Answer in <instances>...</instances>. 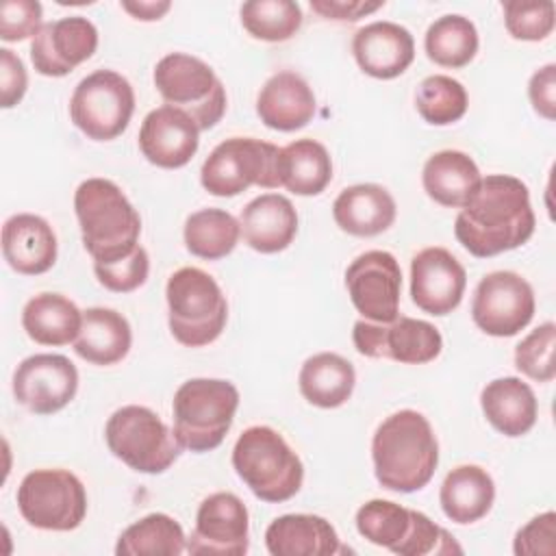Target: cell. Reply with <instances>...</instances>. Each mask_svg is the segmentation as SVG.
I'll return each mask as SVG.
<instances>
[{"mask_svg":"<svg viewBox=\"0 0 556 556\" xmlns=\"http://www.w3.org/2000/svg\"><path fill=\"white\" fill-rule=\"evenodd\" d=\"M534 211L526 182L508 174L480 180L454 222L458 243L478 258L523 245L534 232Z\"/></svg>","mask_w":556,"mask_h":556,"instance_id":"cell-1","label":"cell"},{"mask_svg":"<svg viewBox=\"0 0 556 556\" xmlns=\"http://www.w3.org/2000/svg\"><path fill=\"white\" fill-rule=\"evenodd\" d=\"M371 460L376 480L395 493L424 489L439 465V443L430 421L404 408L389 415L374 432Z\"/></svg>","mask_w":556,"mask_h":556,"instance_id":"cell-2","label":"cell"},{"mask_svg":"<svg viewBox=\"0 0 556 556\" xmlns=\"http://www.w3.org/2000/svg\"><path fill=\"white\" fill-rule=\"evenodd\" d=\"M74 211L93 263L124 258L139 245L141 217L113 180H83L74 193Z\"/></svg>","mask_w":556,"mask_h":556,"instance_id":"cell-3","label":"cell"},{"mask_svg":"<svg viewBox=\"0 0 556 556\" xmlns=\"http://www.w3.org/2000/svg\"><path fill=\"white\" fill-rule=\"evenodd\" d=\"M232 467L263 502L291 500L304 482V465L285 437L269 426L245 428L232 447Z\"/></svg>","mask_w":556,"mask_h":556,"instance_id":"cell-4","label":"cell"},{"mask_svg":"<svg viewBox=\"0 0 556 556\" xmlns=\"http://www.w3.org/2000/svg\"><path fill=\"white\" fill-rule=\"evenodd\" d=\"M239 408V391L219 378H191L172 400L174 434L185 450L195 454L222 445Z\"/></svg>","mask_w":556,"mask_h":556,"instance_id":"cell-5","label":"cell"},{"mask_svg":"<svg viewBox=\"0 0 556 556\" xmlns=\"http://www.w3.org/2000/svg\"><path fill=\"white\" fill-rule=\"evenodd\" d=\"M167 321L174 339L187 348L213 343L228 319V302L211 274L180 267L167 278Z\"/></svg>","mask_w":556,"mask_h":556,"instance_id":"cell-6","label":"cell"},{"mask_svg":"<svg viewBox=\"0 0 556 556\" xmlns=\"http://www.w3.org/2000/svg\"><path fill=\"white\" fill-rule=\"evenodd\" d=\"M356 530L374 545L397 556L460 554L454 536L428 515L404 508L391 500H369L356 510Z\"/></svg>","mask_w":556,"mask_h":556,"instance_id":"cell-7","label":"cell"},{"mask_svg":"<svg viewBox=\"0 0 556 556\" xmlns=\"http://www.w3.org/2000/svg\"><path fill=\"white\" fill-rule=\"evenodd\" d=\"M104 439L111 454L139 473H163L182 450L174 430L139 404L117 408L104 426Z\"/></svg>","mask_w":556,"mask_h":556,"instance_id":"cell-8","label":"cell"},{"mask_svg":"<svg viewBox=\"0 0 556 556\" xmlns=\"http://www.w3.org/2000/svg\"><path fill=\"white\" fill-rule=\"evenodd\" d=\"M154 87L169 106L185 111L200 130L213 128L226 113L222 80L208 63L187 52H169L156 63Z\"/></svg>","mask_w":556,"mask_h":556,"instance_id":"cell-9","label":"cell"},{"mask_svg":"<svg viewBox=\"0 0 556 556\" xmlns=\"http://www.w3.org/2000/svg\"><path fill=\"white\" fill-rule=\"evenodd\" d=\"M280 148L254 137H230L213 148L200 169L202 187L217 198H232L256 185L263 189L280 187Z\"/></svg>","mask_w":556,"mask_h":556,"instance_id":"cell-10","label":"cell"},{"mask_svg":"<svg viewBox=\"0 0 556 556\" xmlns=\"http://www.w3.org/2000/svg\"><path fill=\"white\" fill-rule=\"evenodd\" d=\"M15 500L22 517L39 530L70 532L87 515V491L78 476L67 469L28 471Z\"/></svg>","mask_w":556,"mask_h":556,"instance_id":"cell-11","label":"cell"},{"mask_svg":"<svg viewBox=\"0 0 556 556\" xmlns=\"http://www.w3.org/2000/svg\"><path fill=\"white\" fill-rule=\"evenodd\" d=\"M135 91L130 83L113 70H96L85 76L70 98L74 126L93 141L119 137L132 117Z\"/></svg>","mask_w":556,"mask_h":556,"instance_id":"cell-12","label":"cell"},{"mask_svg":"<svg viewBox=\"0 0 556 556\" xmlns=\"http://www.w3.org/2000/svg\"><path fill=\"white\" fill-rule=\"evenodd\" d=\"M534 291L517 271H491L480 278L473 300L471 319L491 337H515L534 317Z\"/></svg>","mask_w":556,"mask_h":556,"instance_id":"cell-13","label":"cell"},{"mask_svg":"<svg viewBox=\"0 0 556 556\" xmlns=\"http://www.w3.org/2000/svg\"><path fill=\"white\" fill-rule=\"evenodd\" d=\"M358 354L367 358H391L402 365H424L443 350V337L437 326L424 319L397 317L391 324L358 319L352 330Z\"/></svg>","mask_w":556,"mask_h":556,"instance_id":"cell-14","label":"cell"},{"mask_svg":"<svg viewBox=\"0 0 556 556\" xmlns=\"http://www.w3.org/2000/svg\"><path fill=\"white\" fill-rule=\"evenodd\" d=\"M345 287L363 319L374 324L397 319L402 269L391 252L369 250L358 254L345 269Z\"/></svg>","mask_w":556,"mask_h":556,"instance_id":"cell-15","label":"cell"},{"mask_svg":"<svg viewBox=\"0 0 556 556\" xmlns=\"http://www.w3.org/2000/svg\"><path fill=\"white\" fill-rule=\"evenodd\" d=\"M250 547V515L241 497L219 491L202 500L187 539L193 556H243Z\"/></svg>","mask_w":556,"mask_h":556,"instance_id":"cell-16","label":"cell"},{"mask_svg":"<svg viewBox=\"0 0 556 556\" xmlns=\"http://www.w3.org/2000/svg\"><path fill=\"white\" fill-rule=\"evenodd\" d=\"M78 391V369L63 354H33L13 374L17 404L35 415H52L65 408Z\"/></svg>","mask_w":556,"mask_h":556,"instance_id":"cell-17","label":"cell"},{"mask_svg":"<svg viewBox=\"0 0 556 556\" xmlns=\"http://www.w3.org/2000/svg\"><path fill=\"white\" fill-rule=\"evenodd\" d=\"M98 28L83 15H70L41 26L30 41V61L41 76L61 78L93 56Z\"/></svg>","mask_w":556,"mask_h":556,"instance_id":"cell-18","label":"cell"},{"mask_svg":"<svg viewBox=\"0 0 556 556\" xmlns=\"http://www.w3.org/2000/svg\"><path fill=\"white\" fill-rule=\"evenodd\" d=\"M465 285V267L445 248H424L410 261V298L428 315L452 313L463 300Z\"/></svg>","mask_w":556,"mask_h":556,"instance_id":"cell-19","label":"cell"},{"mask_svg":"<svg viewBox=\"0 0 556 556\" xmlns=\"http://www.w3.org/2000/svg\"><path fill=\"white\" fill-rule=\"evenodd\" d=\"M200 146V128L180 109L163 104L150 111L139 128V150L156 167L187 165Z\"/></svg>","mask_w":556,"mask_h":556,"instance_id":"cell-20","label":"cell"},{"mask_svg":"<svg viewBox=\"0 0 556 556\" xmlns=\"http://www.w3.org/2000/svg\"><path fill=\"white\" fill-rule=\"evenodd\" d=\"M352 54L367 76L391 80L404 74L413 63L415 41L408 28L380 20L354 33Z\"/></svg>","mask_w":556,"mask_h":556,"instance_id":"cell-21","label":"cell"},{"mask_svg":"<svg viewBox=\"0 0 556 556\" xmlns=\"http://www.w3.org/2000/svg\"><path fill=\"white\" fill-rule=\"evenodd\" d=\"M2 254L17 274H46L56 263V235L43 217L17 213L2 226Z\"/></svg>","mask_w":556,"mask_h":556,"instance_id":"cell-22","label":"cell"},{"mask_svg":"<svg viewBox=\"0 0 556 556\" xmlns=\"http://www.w3.org/2000/svg\"><path fill=\"white\" fill-rule=\"evenodd\" d=\"M315 106V93L308 83L289 70L269 76L256 98L261 122L280 132L304 128L313 119Z\"/></svg>","mask_w":556,"mask_h":556,"instance_id":"cell-23","label":"cell"},{"mask_svg":"<svg viewBox=\"0 0 556 556\" xmlns=\"http://www.w3.org/2000/svg\"><path fill=\"white\" fill-rule=\"evenodd\" d=\"M243 241L261 252L276 254L291 245L298 235V213L289 198L263 193L241 208L239 217Z\"/></svg>","mask_w":556,"mask_h":556,"instance_id":"cell-24","label":"cell"},{"mask_svg":"<svg viewBox=\"0 0 556 556\" xmlns=\"http://www.w3.org/2000/svg\"><path fill=\"white\" fill-rule=\"evenodd\" d=\"M265 547L271 556H334L345 552L332 523L306 513L276 517L265 530Z\"/></svg>","mask_w":556,"mask_h":556,"instance_id":"cell-25","label":"cell"},{"mask_svg":"<svg viewBox=\"0 0 556 556\" xmlns=\"http://www.w3.org/2000/svg\"><path fill=\"white\" fill-rule=\"evenodd\" d=\"M395 211L393 195L382 185L374 182L345 187L332 204L337 226L354 237H376L384 232L395 222Z\"/></svg>","mask_w":556,"mask_h":556,"instance_id":"cell-26","label":"cell"},{"mask_svg":"<svg viewBox=\"0 0 556 556\" xmlns=\"http://www.w3.org/2000/svg\"><path fill=\"white\" fill-rule=\"evenodd\" d=\"M480 406L486 421L504 437H521L530 432L539 415L532 387L517 376H504L486 382L480 393Z\"/></svg>","mask_w":556,"mask_h":556,"instance_id":"cell-27","label":"cell"},{"mask_svg":"<svg viewBox=\"0 0 556 556\" xmlns=\"http://www.w3.org/2000/svg\"><path fill=\"white\" fill-rule=\"evenodd\" d=\"M132 343V330L128 319L104 306L83 311L80 332L74 341V352L91 365H115L119 363Z\"/></svg>","mask_w":556,"mask_h":556,"instance_id":"cell-28","label":"cell"},{"mask_svg":"<svg viewBox=\"0 0 556 556\" xmlns=\"http://www.w3.org/2000/svg\"><path fill=\"white\" fill-rule=\"evenodd\" d=\"M495 500V482L480 465L454 467L439 491L443 515L460 526L480 521L486 517Z\"/></svg>","mask_w":556,"mask_h":556,"instance_id":"cell-29","label":"cell"},{"mask_svg":"<svg viewBox=\"0 0 556 556\" xmlns=\"http://www.w3.org/2000/svg\"><path fill=\"white\" fill-rule=\"evenodd\" d=\"M480 180L476 161L460 150L434 152L421 172V185L428 198L450 208H463Z\"/></svg>","mask_w":556,"mask_h":556,"instance_id":"cell-30","label":"cell"},{"mask_svg":"<svg viewBox=\"0 0 556 556\" xmlns=\"http://www.w3.org/2000/svg\"><path fill=\"white\" fill-rule=\"evenodd\" d=\"M354 365L334 352L308 356L298 376L302 397L319 408H337L345 404L354 391Z\"/></svg>","mask_w":556,"mask_h":556,"instance_id":"cell-31","label":"cell"},{"mask_svg":"<svg viewBox=\"0 0 556 556\" xmlns=\"http://www.w3.org/2000/svg\"><path fill=\"white\" fill-rule=\"evenodd\" d=\"M280 187L295 195H319L332 180V159L324 143L295 139L278 154Z\"/></svg>","mask_w":556,"mask_h":556,"instance_id":"cell-32","label":"cell"},{"mask_svg":"<svg viewBox=\"0 0 556 556\" xmlns=\"http://www.w3.org/2000/svg\"><path fill=\"white\" fill-rule=\"evenodd\" d=\"M83 324L78 306L61 293H39L22 311V328L39 345L74 343Z\"/></svg>","mask_w":556,"mask_h":556,"instance_id":"cell-33","label":"cell"},{"mask_svg":"<svg viewBox=\"0 0 556 556\" xmlns=\"http://www.w3.org/2000/svg\"><path fill=\"white\" fill-rule=\"evenodd\" d=\"M185 549L182 526L165 513H150L130 523L115 545L117 556H178Z\"/></svg>","mask_w":556,"mask_h":556,"instance_id":"cell-34","label":"cell"},{"mask_svg":"<svg viewBox=\"0 0 556 556\" xmlns=\"http://www.w3.org/2000/svg\"><path fill=\"white\" fill-rule=\"evenodd\" d=\"M478 30L465 15H441L434 20L424 37L426 54L441 67H465L478 52Z\"/></svg>","mask_w":556,"mask_h":556,"instance_id":"cell-35","label":"cell"},{"mask_svg":"<svg viewBox=\"0 0 556 556\" xmlns=\"http://www.w3.org/2000/svg\"><path fill=\"white\" fill-rule=\"evenodd\" d=\"M241 235L239 219L224 208H200L185 222V245L193 256L217 261L228 256Z\"/></svg>","mask_w":556,"mask_h":556,"instance_id":"cell-36","label":"cell"},{"mask_svg":"<svg viewBox=\"0 0 556 556\" xmlns=\"http://www.w3.org/2000/svg\"><path fill=\"white\" fill-rule=\"evenodd\" d=\"M243 28L261 41H287L302 26V9L293 0H250L241 4Z\"/></svg>","mask_w":556,"mask_h":556,"instance_id":"cell-37","label":"cell"},{"mask_svg":"<svg viewBox=\"0 0 556 556\" xmlns=\"http://www.w3.org/2000/svg\"><path fill=\"white\" fill-rule=\"evenodd\" d=\"M465 87L445 74L426 76L415 93V106L424 122L432 126H447L458 122L467 111Z\"/></svg>","mask_w":556,"mask_h":556,"instance_id":"cell-38","label":"cell"},{"mask_svg":"<svg viewBox=\"0 0 556 556\" xmlns=\"http://www.w3.org/2000/svg\"><path fill=\"white\" fill-rule=\"evenodd\" d=\"M504 24L513 39L541 41L552 35L556 7L552 0H506Z\"/></svg>","mask_w":556,"mask_h":556,"instance_id":"cell-39","label":"cell"},{"mask_svg":"<svg viewBox=\"0 0 556 556\" xmlns=\"http://www.w3.org/2000/svg\"><path fill=\"white\" fill-rule=\"evenodd\" d=\"M554 350H556V326L554 321H545L517 343L515 367L523 376L536 382H549L556 376Z\"/></svg>","mask_w":556,"mask_h":556,"instance_id":"cell-40","label":"cell"},{"mask_svg":"<svg viewBox=\"0 0 556 556\" xmlns=\"http://www.w3.org/2000/svg\"><path fill=\"white\" fill-rule=\"evenodd\" d=\"M98 282L115 293H130L139 289L150 274V258L143 245H137L128 256L111 263H93Z\"/></svg>","mask_w":556,"mask_h":556,"instance_id":"cell-41","label":"cell"},{"mask_svg":"<svg viewBox=\"0 0 556 556\" xmlns=\"http://www.w3.org/2000/svg\"><path fill=\"white\" fill-rule=\"evenodd\" d=\"M41 4L37 0H4L0 7V39L24 41L41 30Z\"/></svg>","mask_w":556,"mask_h":556,"instance_id":"cell-42","label":"cell"},{"mask_svg":"<svg viewBox=\"0 0 556 556\" xmlns=\"http://www.w3.org/2000/svg\"><path fill=\"white\" fill-rule=\"evenodd\" d=\"M556 515L552 510L532 517L523 528L517 530L513 552L523 554H547L556 552Z\"/></svg>","mask_w":556,"mask_h":556,"instance_id":"cell-43","label":"cell"},{"mask_svg":"<svg viewBox=\"0 0 556 556\" xmlns=\"http://www.w3.org/2000/svg\"><path fill=\"white\" fill-rule=\"evenodd\" d=\"M28 87V76H26V67L22 63V59L9 50L2 48L0 50V102L2 109H11L15 106Z\"/></svg>","mask_w":556,"mask_h":556,"instance_id":"cell-44","label":"cell"},{"mask_svg":"<svg viewBox=\"0 0 556 556\" xmlns=\"http://www.w3.org/2000/svg\"><path fill=\"white\" fill-rule=\"evenodd\" d=\"M528 96L532 102V109L545 117H556V65L547 63L541 70H536L528 83Z\"/></svg>","mask_w":556,"mask_h":556,"instance_id":"cell-45","label":"cell"},{"mask_svg":"<svg viewBox=\"0 0 556 556\" xmlns=\"http://www.w3.org/2000/svg\"><path fill=\"white\" fill-rule=\"evenodd\" d=\"M384 7L382 0H311V9L326 20L356 22Z\"/></svg>","mask_w":556,"mask_h":556,"instance_id":"cell-46","label":"cell"},{"mask_svg":"<svg viewBox=\"0 0 556 556\" xmlns=\"http://www.w3.org/2000/svg\"><path fill=\"white\" fill-rule=\"evenodd\" d=\"M122 9L128 11L135 20H141V22H154V20H161L169 9H172V2L167 0H139V2H122Z\"/></svg>","mask_w":556,"mask_h":556,"instance_id":"cell-47","label":"cell"}]
</instances>
